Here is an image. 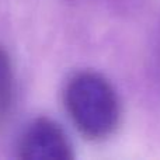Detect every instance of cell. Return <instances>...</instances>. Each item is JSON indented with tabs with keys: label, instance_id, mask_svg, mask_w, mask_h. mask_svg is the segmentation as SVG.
I'll use <instances>...</instances> for the list:
<instances>
[{
	"label": "cell",
	"instance_id": "obj_2",
	"mask_svg": "<svg viewBox=\"0 0 160 160\" xmlns=\"http://www.w3.org/2000/svg\"><path fill=\"white\" fill-rule=\"evenodd\" d=\"M17 158L22 160H72L73 145L63 128L48 117L32 119L17 143Z\"/></svg>",
	"mask_w": 160,
	"mask_h": 160
},
{
	"label": "cell",
	"instance_id": "obj_1",
	"mask_svg": "<svg viewBox=\"0 0 160 160\" xmlns=\"http://www.w3.org/2000/svg\"><path fill=\"white\" fill-rule=\"evenodd\" d=\"M63 102L75 127L87 139H107L119 125L118 94L112 84L97 72L75 73L65 86Z\"/></svg>",
	"mask_w": 160,
	"mask_h": 160
},
{
	"label": "cell",
	"instance_id": "obj_3",
	"mask_svg": "<svg viewBox=\"0 0 160 160\" xmlns=\"http://www.w3.org/2000/svg\"><path fill=\"white\" fill-rule=\"evenodd\" d=\"M14 98V70L10 55L0 47V124L10 114Z\"/></svg>",
	"mask_w": 160,
	"mask_h": 160
}]
</instances>
